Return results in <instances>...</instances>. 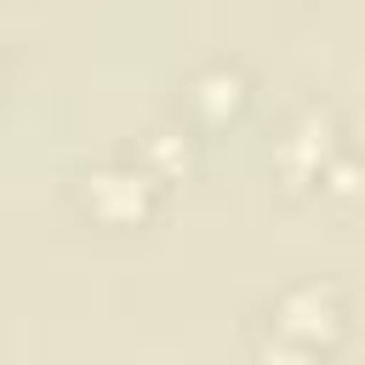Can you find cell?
<instances>
[{
    "instance_id": "obj_1",
    "label": "cell",
    "mask_w": 365,
    "mask_h": 365,
    "mask_svg": "<svg viewBox=\"0 0 365 365\" xmlns=\"http://www.w3.org/2000/svg\"><path fill=\"white\" fill-rule=\"evenodd\" d=\"M91 194H97L108 211H137V205H143V194H137V182H131V177H97V182H91Z\"/></svg>"
},
{
    "instance_id": "obj_2",
    "label": "cell",
    "mask_w": 365,
    "mask_h": 365,
    "mask_svg": "<svg viewBox=\"0 0 365 365\" xmlns=\"http://www.w3.org/2000/svg\"><path fill=\"white\" fill-rule=\"evenodd\" d=\"M291 331H331V308L314 302V297H291Z\"/></svg>"
}]
</instances>
